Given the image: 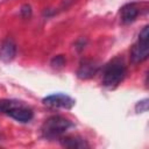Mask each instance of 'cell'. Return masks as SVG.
Segmentation results:
<instances>
[{"label": "cell", "instance_id": "6da1fadb", "mask_svg": "<svg viewBox=\"0 0 149 149\" xmlns=\"http://www.w3.org/2000/svg\"><path fill=\"white\" fill-rule=\"evenodd\" d=\"M126 76V64L121 57H115L108 62L102 72V85L108 88L116 87Z\"/></svg>", "mask_w": 149, "mask_h": 149}, {"label": "cell", "instance_id": "5b68a950", "mask_svg": "<svg viewBox=\"0 0 149 149\" xmlns=\"http://www.w3.org/2000/svg\"><path fill=\"white\" fill-rule=\"evenodd\" d=\"M6 114L8 116H10L12 119H14L19 122H22V123L29 122L34 116V113H33L31 108L26 106L23 102H21L20 105H16V106L12 107L10 109H8Z\"/></svg>", "mask_w": 149, "mask_h": 149}, {"label": "cell", "instance_id": "8fae6325", "mask_svg": "<svg viewBox=\"0 0 149 149\" xmlns=\"http://www.w3.org/2000/svg\"><path fill=\"white\" fill-rule=\"evenodd\" d=\"M65 65V58L63 55H57L51 59V66L55 69H62Z\"/></svg>", "mask_w": 149, "mask_h": 149}, {"label": "cell", "instance_id": "8992f818", "mask_svg": "<svg viewBox=\"0 0 149 149\" xmlns=\"http://www.w3.org/2000/svg\"><path fill=\"white\" fill-rule=\"evenodd\" d=\"M99 70V63L91 58H85L79 63V68L77 70V76L80 79H90L92 78Z\"/></svg>", "mask_w": 149, "mask_h": 149}, {"label": "cell", "instance_id": "4fadbf2b", "mask_svg": "<svg viewBox=\"0 0 149 149\" xmlns=\"http://www.w3.org/2000/svg\"><path fill=\"white\" fill-rule=\"evenodd\" d=\"M20 13H21V16H22V17L27 19V17H29V16L31 15V7H30L29 5H23V6L21 7Z\"/></svg>", "mask_w": 149, "mask_h": 149}, {"label": "cell", "instance_id": "30bf717a", "mask_svg": "<svg viewBox=\"0 0 149 149\" xmlns=\"http://www.w3.org/2000/svg\"><path fill=\"white\" fill-rule=\"evenodd\" d=\"M22 101H17V100H0V113H7L8 109H10L12 107L20 105Z\"/></svg>", "mask_w": 149, "mask_h": 149}, {"label": "cell", "instance_id": "277c9868", "mask_svg": "<svg viewBox=\"0 0 149 149\" xmlns=\"http://www.w3.org/2000/svg\"><path fill=\"white\" fill-rule=\"evenodd\" d=\"M43 104L51 108H65L70 109L74 105V99H72L70 95L64 93H55L50 94L45 98H43Z\"/></svg>", "mask_w": 149, "mask_h": 149}, {"label": "cell", "instance_id": "52a82bcc", "mask_svg": "<svg viewBox=\"0 0 149 149\" xmlns=\"http://www.w3.org/2000/svg\"><path fill=\"white\" fill-rule=\"evenodd\" d=\"M16 55V43L12 37H7L0 45V59L5 63H9Z\"/></svg>", "mask_w": 149, "mask_h": 149}, {"label": "cell", "instance_id": "9c48e42d", "mask_svg": "<svg viewBox=\"0 0 149 149\" xmlns=\"http://www.w3.org/2000/svg\"><path fill=\"white\" fill-rule=\"evenodd\" d=\"M61 144L66 148H88V143L80 136L77 135H69V136H61Z\"/></svg>", "mask_w": 149, "mask_h": 149}, {"label": "cell", "instance_id": "3957f363", "mask_svg": "<svg viewBox=\"0 0 149 149\" xmlns=\"http://www.w3.org/2000/svg\"><path fill=\"white\" fill-rule=\"evenodd\" d=\"M149 56V27L144 26L139 34L137 42L130 50V58L134 63H141Z\"/></svg>", "mask_w": 149, "mask_h": 149}, {"label": "cell", "instance_id": "7a4b0ae2", "mask_svg": "<svg viewBox=\"0 0 149 149\" xmlns=\"http://www.w3.org/2000/svg\"><path fill=\"white\" fill-rule=\"evenodd\" d=\"M70 127H72V122L69 119L61 115H52L43 122L41 132L43 137L48 140H55L63 136V134Z\"/></svg>", "mask_w": 149, "mask_h": 149}, {"label": "cell", "instance_id": "ba28073f", "mask_svg": "<svg viewBox=\"0 0 149 149\" xmlns=\"http://www.w3.org/2000/svg\"><path fill=\"white\" fill-rule=\"evenodd\" d=\"M140 10H139V7L136 3H127L125 5L121 10H120V17H121V22L125 23V24H128V23H132L136 20L137 15H139Z\"/></svg>", "mask_w": 149, "mask_h": 149}, {"label": "cell", "instance_id": "7c38bea8", "mask_svg": "<svg viewBox=\"0 0 149 149\" xmlns=\"http://www.w3.org/2000/svg\"><path fill=\"white\" fill-rule=\"evenodd\" d=\"M148 99H143L141 101H139L136 105H135V111L137 113H144L148 111Z\"/></svg>", "mask_w": 149, "mask_h": 149}]
</instances>
